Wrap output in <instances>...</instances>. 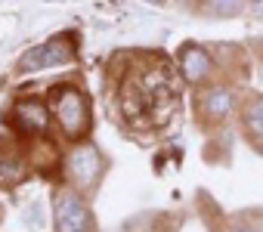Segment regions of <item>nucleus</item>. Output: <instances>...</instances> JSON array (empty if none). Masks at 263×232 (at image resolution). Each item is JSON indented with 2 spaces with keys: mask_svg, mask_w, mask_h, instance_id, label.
<instances>
[{
  "mask_svg": "<svg viewBox=\"0 0 263 232\" xmlns=\"http://www.w3.org/2000/svg\"><path fill=\"white\" fill-rule=\"evenodd\" d=\"M235 232H248V229H235Z\"/></svg>",
  "mask_w": 263,
  "mask_h": 232,
  "instance_id": "4468645a",
  "label": "nucleus"
},
{
  "mask_svg": "<svg viewBox=\"0 0 263 232\" xmlns=\"http://www.w3.org/2000/svg\"><path fill=\"white\" fill-rule=\"evenodd\" d=\"M7 121L13 124L16 133L44 137L47 127H50V102H44V99H37V96H25V99H19V102L10 108Z\"/></svg>",
  "mask_w": 263,
  "mask_h": 232,
  "instance_id": "39448f33",
  "label": "nucleus"
},
{
  "mask_svg": "<svg viewBox=\"0 0 263 232\" xmlns=\"http://www.w3.org/2000/svg\"><path fill=\"white\" fill-rule=\"evenodd\" d=\"M25 220L34 226V229H44V217H41V204H31L28 210H25Z\"/></svg>",
  "mask_w": 263,
  "mask_h": 232,
  "instance_id": "ddd939ff",
  "label": "nucleus"
},
{
  "mask_svg": "<svg viewBox=\"0 0 263 232\" xmlns=\"http://www.w3.org/2000/svg\"><path fill=\"white\" fill-rule=\"evenodd\" d=\"M118 111L134 130H158L177 111L174 68L161 56L130 59L118 81Z\"/></svg>",
  "mask_w": 263,
  "mask_h": 232,
  "instance_id": "f257e3e1",
  "label": "nucleus"
},
{
  "mask_svg": "<svg viewBox=\"0 0 263 232\" xmlns=\"http://www.w3.org/2000/svg\"><path fill=\"white\" fill-rule=\"evenodd\" d=\"M208 7L214 13H235V10H241V0H208Z\"/></svg>",
  "mask_w": 263,
  "mask_h": 232,
  "instance_id": "f8f14e48",
  "label": "nucleus"
},
{
  "mask_svg": "<svg viewBox=\"0 0 263 232\" xmlns=\"http://www.w3.org/2000/svg\"><path fill=\"white\" fill-rule=\"evenodd\" d=\"M245 130H248V140L257 146V152H263V96L245 105Z\"/></svg>",
  "mask_w": 263,
  "mask_h": 232,
  "instance_id": "9b49d317",
  "label": "nucleus"
},
{
  "mask_svg": "<svg viewBox=\"0 0 263 232\" xmlns=\"http://www.w3.org/2000/svg\"><path fill=\"white\" fill-rule=\"evenodd\" d=\"M53 226L56 232H96L87 201L74 189H59L53 201Z\"/></svg>",
  "mask_w": 263,
  "mask_h": 232,
  "instance_id": "20e7f679",
  "label": "nucleus"
},
{
  "mask_svg": "<svg viewBox=\"0 0 263 232\" xmlns=\"http://www.w3.org/2000/svg\"><path fill=\"white\" fill-rule=\"evenodd\" d=\"M235 108V93L229 87H208L198 96V111L208 124H223Z\"/></svg>",
  "mask_w": 263,
  "mask_h": 232,
  "instance_id": "6e6552de",
  "label": "nucleus"
},
{
  "mask_svg": "<svg viewBox=\"0 0 263 232\" xmlns=\"http://www.w3.org/2000/svg\"><path fill=\"white\" fill-rule=\"evenodd\" d=\"M50 102V111L56 114V121L62 127V133L74 143H81L90 127H93V114H90V99L81 87L74 84H56L47 96Z\"/></svg>",
  "mask_w": 263,
  "mask_h": 232,
  "instance_id": "f03ea898",
  "label": "nucleus"
},
{
  "mask_svg": "<svg viewBox=\"0 0 263 232\" xmlns=\"http://www.w3.org/2000/svg\"><path fill=\"white\" fill-rule=\"evenodd\" d=\"M78 56V37L74 31H62L56 37H50L47 44L28 50L19 62V71H41V68H53V65H65Z\"/></svg>",
  "mask_w": 263,
  "mask_h": 232,
  "instance_id": "7ed1b4c3",
  "label": "nucleus"
},
{
  "mask_svg": "<svg viewBox=\"0 0 263 232\" xmlns=\"http://www.w3.org/2000/svg\"><path fill=\"white\" fill-rule=\"evenodd\" d=\"M102 167H105L102 155L93 146H87V143L71 149V155H68V173H71L78 189H93L99 183V177H102Z\"/></svg>",
  "mask_w": 263,
  "mask_h": 232,
  "instance_id": "423d86ee",
  "label": "nucleus"
},
{
  "mask_svg": "<svg viewBox=\"0 0 263 232\" xmlns=\"http://www.w3.org/2000/svg\"><path fill=\"white\" fill-rule=\"evenodd\" d=\"M28 177V158L10 137H0V189H16Z\"/></svg>",
  "mask_w": 263,
  "mask_h": 232,
  "instance_id": "0eeeda50",
  "label": "nucleus"
},
{
  "mask_svg": "<svg viewBox=\"0 0 263 232\" xmlns=\"http://www.w3.org/2000/svg\"><path fill=\"white\" fill-rule=\"evenodd\" d=\"M180 71H183V78H186L189 84H201V81L211 78L214 59H211V53L201 50L198 44H186V47L180 50Z\"/></svg>",
  "mask_w": 263,
  "mask_h": 232,
  "instance_id": "1a4fd4ad",
  "label": "nucleus"
},
{
  "mask_svg": "<svg viewBox=\"0 0 263 232\" xmlns=\"http://www.w3.org/2000/svg\"><path fill=\"white\" fill-rule=\"evenodd\" d=\"M260 81H263V71H260Z\"/></svg>",
  "mask_w": 263,
  "mask_h": 232,
  "instance_id": "2eb2a0df",
  "label": "nucleus"
},
{
  "mask_svg": "<svg viewBox=\"0 0 263 232\" xmlns=\"http://www.w3.org/2000/svg\"><path fill=\"white\" fill-rule=\"evenodd\" d=\"M28 164H31L41 177H53V173L59 170V164H62L56 143L47 140V137H37V140L28 146Z\"/></svg>",
  "mask_w": 263,
  "mask_h": 232,
  "instance_id": "9d476101",
  "label": "nucleus"
}]
</instances>
